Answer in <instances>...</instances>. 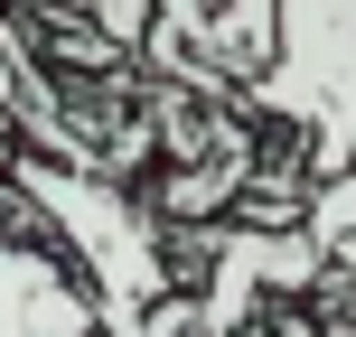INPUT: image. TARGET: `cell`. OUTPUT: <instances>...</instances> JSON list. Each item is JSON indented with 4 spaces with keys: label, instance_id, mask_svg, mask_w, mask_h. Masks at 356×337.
I'll return each instance as SVG.
<instances>
[{
    "label": "cell",
    "instance_id": "cell-1",
    "mask_svg": "<svg viewBox=\"0 0 356 337\" xmlns=\"http://www.w3.org/2000/svg\"><path fill=\"white\" fill-rule=\"evenodd\" d=\"M0 178L29 197L38 234H56V244H66V272L94 290L104 337H150L141 319L169 300V263H160L150 215L131 206L122 188H104L94 169H56V160H38V150H19Z\"/></svg>",
    "mask_w": 356,
    "mask_h": 337
},
{
    "label": "cell",
    "instance_id": "cell-2",
    "mask_svg": "<svg viewBox=\"0 0 356 337\" xmlns=\"http://www.w3.org/2000/svg\"><path fill=\"white\" fill-rule=\"evenodd\" d=\"M272 113L319 131V169L356 160V0H282V75L263 85Z\"/></svg>",
    "mask_w": 356,
    "mask_h": 337
},
{
    "label": "cell",
    "instance_id": "cell-3",
    "mask_svg": "<svg viewBox=\"0 0 356 337\" xmlns=\"http://www.w3.org/2000/svg\"><path fill=\"white\" fill-rule=\"evenodd\" d=\"M0 337H104L94 290L47 244H0Z\"/></svg>",
    "mask_w": 356,
    "mask_h": 337
},
{
    "label": "cell",
    "instance_id": "cell-4",
    "mask_svg": "<svg viewBox=\"0 0 356 337\" xmlns=\"http://www.w3.org/2000/svg\"><path fill=\"white\" fill-rule=\"evenodd\" d=\"M338 234H356V178H328V197L309 206V244H338Z\"/></svg>",
    "mask_w": 356,
    "mask_h": 337
}]
</instances>
